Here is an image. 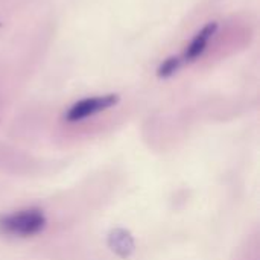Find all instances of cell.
Wrapping results in <instances>:
<instances>
[{
	"mask_svg": "<svg viewBox=\"0 0 260 260\" xmlns=\"http://www.w3.org/2000/svg\"><path fill=\"white\" fill-rule=\"evenodd\" d=\"M119 101L117 94H104V96H94V98H87L82 99L76 104H73L69 111L66 113V119L69 122H79L87 117H91L101 111H105L116 105Z\"/></svg>",
	"mask_w": 260,
	"mask_h": 260,
	"instance_id": "obj_2",
	"label": "cell"
},
{
	"mask_svg": "<svg viewBox=\"0 0 260 260\" xmlns=\"http://www.w3.org/2000/svg\"><path fill=\"white\" fill-rule=\"evenodd\" d=\"M216 29H218V24H216V23H209V24H206V26L195 35V38L190 41V44L187 46V49H186V52H184V59H186V61H195L198 56H201L203 52L206 50V47H207L210 38L215 35Z\"/></svg>",
	"mask_w": 260,
	"mask_h": 260,
	"instance_id": "obj_3",
	"label": "cell"
},
{
	"mask_svg": "<svg viewBox=\"0 0 260 260\" xmlns=\"http://www.w3.org/2000/svg\"><path fill=\"white\" fill-rule=\"evenodd\" d=\"M180 67H181V59H180V58H175V56H171V58H168V59L158 67V76H161V78L172 76L175 72H178Z\"/></svg>",
	"mask_w": 260,
	"mask_h": 260,
	"instance_id": "obj_5",
	"label": "cell"
},
{
	"mask_svg": "<svg viewBox=\"0 0 260 260\" xmlns=\"http://www.w3.org/2000/svg\"><path fill=\"white\" fill-rule=\"evenodd\" d=\"M46 227V216L41 210L27 209L0 218V232L11 236L27 238L38 235Z\"/></svg>",
	"mask_w": 260,
	"mask_h": 260,
	"instance_id": "obj_1",
	"label": "cell"
},
{
	"mask_svg": "<svg viewBox=\"0 0 260 260\" xmlns=\"http://www.w3.org/2000/svg\"><path fill=\"white\" fill-rule=\"evenodd\" d=\"M108 245L120 257H128L134 251V239H133V236L126 230H122V229H116V230H113L110 233Z\"/></svg>",
	"mask_w": 260,
	"mask_h": 260,
	"instance_id": "obj_4",
	"label": "cell"
}]
</instances>
